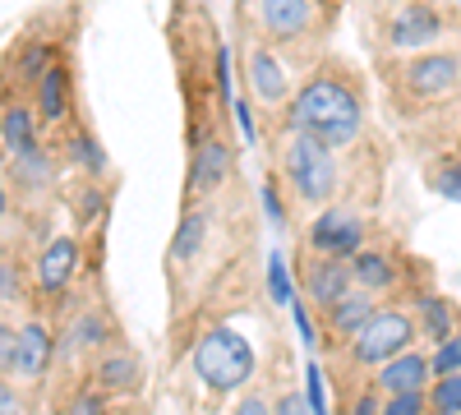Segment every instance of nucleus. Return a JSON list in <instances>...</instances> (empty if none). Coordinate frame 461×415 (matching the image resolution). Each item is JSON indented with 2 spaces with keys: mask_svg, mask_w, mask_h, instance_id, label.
<instances>
[{
  "mask_svg": "<svg viewBox=\"0 0 461 415\" xmlns=\"http://www.w3.org/2000/svg\"><path fill=\"white\" fill-rule=\"evenodd\" d=\"M249 84L263 102H282L286 97V74H282V60L273 51H254L249 56Z\"/></svg>",
  "mask_w": 461,
  "mask_h": 415,
  "instance_id": "f3484780",
  "label": "nucleus"
},
{
  "mask_svg": "<svg viewBox=\"0 0 461 415\" xmlns=\"http://www.w3.org/2000/svg\"><path fill=\"white\" fill-rule=\"evenodd\" d=\"M5 203H10V199H5V185H0V217H5Z\"/></svg>",
  "mask_w": 461,
  "mask_h": 415,
  "instance_id": "37998d69",
  "label": "nucleus"
},
{
  "mask_svg": "<svg viewBox=\"0 0 461 415\" xmlns=\"http://www.w3.org/2000/svg\"><path fill=\"white\" fill-rule=\"evenodd\" d=\"M19 171H23V185H42L51 176V162H47V153L28 148V153H19Z\"/></svg>",
  "mask_w": 461,
  "mask_h": 415,
  "instance_id": "c85d7f7f",
  "label": "nucleus"
},
{
  "mask_svg": "<svg viewBox=\"0 0 461 415\" xmlns=\"http://www.w3.org/2000/svg\"><path fill=\"white\" fill-rule=\"evenodd\" d=\"M47 69H51V65H47V47H42V42L23 47V56H19V74H23V79L42 84V74H47Z\"/></svg>",
  "mask_w": 461,
  "mask_h": 415,
  "instance_id": "bb28decb",
  "label": "nucleus"
},
{
  "mask_svg": "<svg viewBox=\"0 0 461 415\" xmlns=\"http://www.w3.org/2000/svg\"><path fill=\"white\" fill-rule=\"evenodd\" d=\"M351 277H356V286H365L369 295H374V291H388V286L397 282V263L383 254V249H360V254L351 258Z\"/></svg>",
  "mask_w": 461,
  "mask_h": 415,
  "instance_id": "dca6fc26",
  "label": "nucleus"
},
{
  "mask_svg": "<svg viewBox=\"0 0 461 415\" xmlns=\"http://www.w3.org/2000/svg\"><path fill=\"white\" fill-rule=\"evenodd\" d=\"M134 383H139L134 356H106V360L97 365V388H106V392H130Z\"/></svg>",
  "mask_w": 461,
  "mask_h": 415,
  "instance_id": "6ab92c4d",
  "label": "nucleus"
},
{
  "mask_svg": "<svg viewBox=\"0 0 461 415\" xmlns=\"http://www.w3.org/2000/svg\"><path fill=\"white\" fill-rule=\"evenodd\" d=\"M374 314H378L374 295H369V291H351V295H341L337 305L328 310V328H332L337 337H356V332H360Z\"/></svg>",
  "mask_w": 461,
  "mask_h": 415,
  "instance_id": "4468645a",
  "label": "nucleus"
},
{
  "mask_svg": "<svg viewBox=\"0 0 461 415\" xmlns=\"http://www.w3.org/2000/svg\"><path fill=\"white\" fill-rule=\"evenodd\" d=\"M194 374L212 392H236L254 374V351L236 328H208L194 347Z\"/></svg>",
  "mask_w": 461,
  "mask_h": 415,
  "instance_id": "f03ea898",
  "label": "nucleus"
},
{
  "mask_svg": "<svg viewBox=\"0 0 461 415\" xmlns=\"http://www.w3.org/2000/svg\"><path fill=\"white\" fill-rule=\"evenodd\" d=\"M429 369H434V379H447V374H461V332H452L447 342L434 347L429 356Z\"/></svg>",
  "mask_w": 461,
  "mask_h": 415,
  "instance_id": "b1692460",
  "label": "nucleus"
},
{
  "mask_svg": "<svg viewBox=\"0 0 461 415\" xmlns=\"http://www.w3.org/2000/svg\"><path fill=\"white\" fill-rule=\"evenodd\" d=\"M277 415H310V401L295 397V392H286V397L277 401Z\"/></svg>",
  "mask_w": 461,
  "mask_h": 415,
  "instance_id": "c9c22d12",
  "label": "nucleus"
},
{
  "mask_svg": "<svg viewBox=\"0 0 461 415\" xmlns=\"http://www.w3.org/2000/svg\"><path fill=\"white\" fill-rule=\"evenodd\" d=\"M415 314L406 310H378L356 337H351V360L356 365H388L415 342Z\"/></svg>",
  "mask_w": 461,
  "mask_h": 415,
  "instance_id": "7ed1b4c3",
  "label": "nucleus"
},
{
  "mask_svg": "<svg viewBox=\"0 0 461 415\" xmlns=\"http://www.w3.org/2000/svg\"><path fill=\"white\" fill-rule=\"evenodd\" d=\"M74 153H79V162H84L93 176L106 167V158H102V148H97V139H93V134H79V139H74Z\"/></svg>",
  "mask_w": 461,
  "mask_h": 415,
  "instance_id": "7c9ffc66",
  "label": "nucleus"
},
{
  "mask_svg": "<svg viewBox=\"0 0 461 415\" xmlns=\"http://www.w3.org/2000/svg\"><path fill=\"white\" fill-rule=\"evenodd\" d=\"M429 379H434V369H429V356H420V351H402L397 360H388L378 369V388L383 392H429Z\"/></svg>",
  "mask_w": 461,
  "mask_h": 415,
  "instance_id": "0eeeda50",
  "label": "nucleus"
},
{
  "mask_svg": "<svg viewBox=\"0 0 461 415\" xmlns=\"http://www.w3.org/2000/svg\"><path fill=\"white\" fill-rule=\"evenodd\" d=\"M415 328L438 347V342H447V337L456 332V314H452V305L443 295H420L415 300Z\"/></svg>",
  "mask_w": 461,
  "mask_h": 415,
  "instance_id": "2eb2a0df",
  "label": "nucleus"
},
{
  "mask_svg": "<svg viewBox=\"0 0 461 415\" xmlns=\"http://www.w3.org/2000/svg\"><path fill=\"white\" fill-rule=\"evenodd\" d=\"M208 236V212H185V221L176 226V236H171V258L185 263V258H194L199 245Z\"/></svg>",
  "mask_w": 461,
  "mask_h": 415,
  "instance_id": "a211bd4d",
  "label": "nucleus"
},
{
  "mask_svg": "<svg viewBox=\"0 0 461 415\" xmlns=\"http://www.w3.org/2000/svg\"><path fill=\"white\" fill-rule=\"evenodd\" d=\"M51 365V328L47 323H23L19 328V365H14V374H23V379H37Z\"/></svg>",
  "mask_w": 461,
  "mask_h": 415,
  "instance_id": "ddd939ff",
  "label": "nucleus"
},
{
  "mask_svg": "<svg viewBox=\"0 0 461 415\" xmlns=\"http://www.w3.org/2000/svg\"><path fill=\"white\" fill-rule=\"evenodd\" d=\"M74 268H79V245H74L69 236H60V240L47 245L42 258H37V286H42L47 295H56L74 277Z\"/></svg>",
  "mask_w": 461,
  "mask_h": 415,
  "instance_id": "f8f14e48",
  "label": "nucleus"
},
{
  "mask_svg": "<svg viewBox=\"0 0 461 415\" xmlns=\"http://www.w3.org/2000/svg\"><path fill=\"white\" fill-rule=\"evenodd\" d=\"M267 295L277 305H291L295 300V286H291V273H286V254H267Z\"/></svg>",
  "mask_w": 461,
  "mask_h": 415,
  "instance_id": "5701e85b",
  "label": "nucleus"
},
{
  "mask_svg": "<svg viewBox=\"0 0 461 415\" xmlns=\"http://www.w3.org/2000/svg\"><path fill=\"white\" fill-rule=\"evenodd\" d=\"M310 245L323 254V258H341V263H351L360 249H365V226L351 217V212H323L314 217L310 226Z\"/></svg>",
  "mask_w": 461,
  "mask_h": 415,
  "instance_id": "39448f33",
  "label": "nucleus"
},
{
  "mask_svg": "<svg viewBox=\"0 0 461 415\" xmlns=\"http://www.w3.org/2000/svg\"><path fill=\"white\" fill-rule=\"evenodd\" d=\"M65 69L60 65H51L47 74H42V84H37V111H42L47 121H60L65 116Z\"/></svg>",
  "mask_w": 461,
  "mask_h": 415,
  "instance_id": "412c9836",
  "label": "nucleus"
},
{
  "mask_svg": "<svg viewBox=\"0 0 461 415\" xmlns=\"http://www.w3.org/2000/svg\"><path fill=\"white\" fill-rule=\"evenodd\" d=\"M443 32V19H438V10H429V5H406L397 19H393V47L397 51H420V47H429L434 37Z\"/></svg>",
  "mask_w": 461,
  "mask_h": 415,
  "instance_id": "1a4fd4ad",
  "label": "nucleus"
},
{
  "mask_svg": "<svg viewBox=\"0 0 461 415\" xmlns=\"http://www.w3.org/2000/svg\"><path fill=\"white\" fill-rule=\"evenodd\" d=\"M236 415H267V401H263L258 392H249V397H240V406H236Z\"/></svg>",
  "mask_w": 461,
  "mask_h": 415,
  "instance_id": "4c0bfd02",
  "label": "nucleus"
},
{
  "mask_svg": "<svg viewBox=\"0 0 461 415\" xmlns=\"http://www.w3.org/2000/svg\"><path fill=\"white\" fill-rule=\"evenodd\" d=\"M14 365H19V328L0 319V374H10Z\"/></svg>",
  "mask_w": 461,
  "mask_h": 415,
  "instance_id": "c756f323",
  "label": "nucleus"
},
{
  "mask_svg": "<svg viewBox=\"0 0 461 415\" xmlns=\"http://www.w3.org/2000/svg\"><path fill=\"white\" fill-rule=\"evenodd\" d=\"M304 401H310V415H328V397H323V369H319V365L304 369Z\"/></svg>",
  "mask_w": 461,
  "mask_h": 415,
  "instance_id": "cd10ccee",
  "label": "nucleus"
},
{
  "mask_svg": "<svg viewBox=\"0 0 461 415\" xmlns=\"http://www.w3.org/2000/svg\"><path fill=\"white\" fill-rule=\"evenodd\" d=\"M236 106V121H240V134H245V143H254L258 134H254V116H249V102H230Z\"/></svg>",
  "mask_w": 461,
  "mask_h": 415,
  "instance_id": "f704fd0d",
  "label": "nucleus"
},
{
  "mask_svg": "<svg viewBox=\"0 0 461 415\" xmlns=\"http://www.w3.org/2000/svg\"><path fill=\"white\" fill-rule=\"evenodd\" d=\"M258 19L273 37H300L314 23V0H258Z\"/></svg>",
  "mask_w": 461,
  "mask_h": 415,
  "instance_id": "9b49d317",
  "label": "nucleus"
},
{
  "mask_svg": "<svg viewBox=\"0 0 461 415\" xmlns=\"http://www.w3.org/2000/svg\"><path fill=\"white\" fill-rule=\"evenodd\" d=\"M69 415H106V401L97 392H79L69 401Z\"/></svg>",
  "mask_w": 461,
  "mask_h": 415,
  "instance_id": "2f4dec72",
  "label": "nucleus"
},
{
  "mask_svg": "<svg viewBox=\"0 0 461 415\" xmlns=\"http://www.w3.org/2000/svg\"><path fill=\"white\" fill-rule=\"evenodd\" d=\"M291 314H295V328L304 337V347H314V328H310V310L300 305V300H291Z\"/></svg>",
  "mask_w": 461,
  "mask_h": 415,
  "instance_id": "72a5a7b5",
  "label": "nucleus"
},
{
  "mask_svg": "<svg viewBox=\"0 0 461 415\" xmlns=\"http://www.w3.org/2000/svg\"><path fill=\"white\" fill-rule=\"evenodd\" d=\"M351 282H356V277H351V263L323 258V254L310 263V273H304V291H310L323 310H332L341 295H351Z\"/></svg>",
  "mask_w": 461,
  "mask_h": 415,
  "instance_id": "6e6552de",
  "label": "nucleus"
},
{
  "mask_svg": "<svg viewBox=\"0 0 461 415\" xmlns=\"http://www.w3.org/2000/svg\"><path fill=\"white\" fill-rule=\"evenodd\" d=\"M10 295H19L14 291V263H0V300H10Z\"/></svg>",
  "mask_w": 461,
  "mask_h": 415,
  "instance_id": "58836bf2",
  "label": "nucleus"
},
{
  "mask_svg": "<svg viewBox=\"0 0 461 415\" xmlns=\"http://www.w3.org/2000/svg\"><path fill=\"white\" fill-rule=\"evenodd\" d=\"M429 410V392H393L383 401V415H425Z\"/></svg>",
  "mask_w": 461,
  "mask_h": 415,
  "instance_id": "393cba45",
  "label": "nucleus"
},
{
  "mask_svg": "<svg viewBox=\"0 0 461 415\" xmlns=\"http://www.w3.org/2000/svg\"><path fill=\"white\" fill-rule=\"evenodd\" d=\"M0 415H19V397L5 383H0Z\"/></svg>",
  "mask_w": 461,
  "mask_h": 415,
  "instance_id": "79ce46f5",
  "label": "nucleus"
},
{
  "mask_svg": "<svg viewBox=\"0 0 461 415\" xmlns=\"http://www.w3.org/2000/svg\"><path fill=\"white\" fill-rule=\"evenodd\" d=\"M217 88H221V97L230 102V51H226V47L217 51Z\"/></svg>",
  "mask_w": 461,
  "mask_h": 415,
  "instance_id": "473e14b6",
  "label": "nucleus"
},
{
  "mask_svg": "<svg viewBox=\"0 0 461 415\" xmlns=\"http://www.w3.org/2000/svg\"><path fill=\"white\" fill-rule=\"evenodd\" d=\"M226 176H230L226 139H203L199 153H194V167H189V194H212Z\"/></svg>",
  "mask_w": 461,
  "mask_h": 415,
  "instance_id": "9d476101",
  "label": "nucleus"
},
{
  "mask_svg": "<svg viewBox=\"0 0 461 415\" xmlns=\"http://www.w3.org/2000/svg\"><path fill=\"white\" fill-rule=\"evenodd\" d=\"M286 176L300 190V199L323 203L337 185V162H332V148L319 143L314 134H295L286 143Z\"/></svg>",
  "mask_w": 461,
  "mask_h": 415,
  "instance_id": "20e7f679",
  "label": "nucleus"
},
{
  "mask_svg": "<svg viewBox=\"0 0 461 415\" xmlns=\"http://www.w3.org/2000/svg\"><path fill=\"white\" fill-rule=\"evenodd\" d=\"M434 190H438L443 199L461 203V158H456V162H443V167L434 171Z\"/></svg>",
  "mask_w": 461,
  "mask_h": 415,
  "instance_id": "a878e982",
  "label": "nucleus"
},
{
  "mask_svg": "<svg viewBox=\"0 0 461 415\" xmlns=\"http://www.w3.org/2000/svg\"><path fill=\"white\" fill-rule=\"evenodd\" d=\"M456 84H461V56H452V51H429L406 65V88L425 102L447 97Z\"/></svg>",
  "mask_w": 461,
  "mask_h": 415,
  "instance_id": "423d86ee",
  "label": "nucleus"
},
{
  "mask_svg": "<svg viewBox=\"0 0 461 415\" xmlns=\"http://www.w3.org/2000/svg\"><path fill=\"white\" fill-rule=\"evenodd\" d=\"M351 415H383V401L365 392V397H356V406H351Z\"/></svg>",
  "mask_w": 461,
  "mask_h": 415,
  "instance_id": "ea45409f",
  "label": "nucleus"
},
{
  "mask_svg": "<svg viewBox=\"0 0 461 415\" xmlns=\"http://www.w3.org/2000/svg\"><path fill=\"white\" fill-rule=\"evenodd\" d=\"M429 410H434V415H461V374L434 379V388H429Z\"/></svg>",
  "mask_w": 461,
  "mask_h": 415,
  "instance_id": "4be33fe9",
  "label": "nucleus"
},
{
  "mask_svg": "<svg viewBox=\"0 0 461 415\" xmlns=\"http://www.w3.org/2000/svg\"><path fill=\"white\" fill-rule=\"evenodd\" d=\"M263 208L273 221H282V199H277V185H263Z\"/></svg>",
  "mask_w": 461,
  "mask_h": 415,
  "instance_id": "e433bc0d",
  "label": "nucleus"
},
{
  "mask_svg": "<svg viewBox=\"0 0 461 415\" xmlns=\"http://www.w3.org/2000/svg\"><path fill=\"white\" fill-rule=\"evenodd\" d=\"M79 328H84V332H79V342H102V319H84Z\"/></svg>",
  "mask_w": 461,
  "mask_h": 415,
  "instance_id": "a19ab883",
  "label": "nucleus"
},
{
  "mask_svg": "<svg viewBox=\"0 0 461 415\" xmlns=\"http://www.w3.org/2000/svg\"><path fill=\"white\" fill-rule=\"evenodd\" d=\"M286 116L295 125V134H314L319 143L328 148H341V143H351L360 134V97L346 88L341 79H328V74H319V79H310L295 102L286 106Z\"/></svg>",
  "mask_w": 461,
  "mask_h": 415,
  "instance_id": "f257e3e1",
  "label": "nucleus"
},
{
  "mask_svg": "<svg viewBox=\"0 0 461 415\" xmlns=\"http://www.w3.org/2000/svg\"><path fill=\"white\" fill-rule=\"evenodd\" d=\"M0 143H5L14 158L28 153V148H37L32 143V116H28V106H10L5 111V121H0Z\"/></svg>",
  "mask_w": 461,
  "mask_h": 415,
  "instance_id": "aec40b11",
  "label": "nucleus"
}]
</instances>
